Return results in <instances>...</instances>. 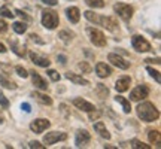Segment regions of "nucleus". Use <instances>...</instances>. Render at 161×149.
Here are the masks:
<instances>
[{"label":"nucleus","mask_w":161,"mask_h":149,"mask_svg":"<svg viewBox=\"0 0 161 149\" xmlns=\"http://www.w3.org/2000/svg\"><path fill=\"white\" fill-rule=\"evenodd\" d=\"M0 31H2V33H6V31H8V24H6L2 18H0Z\"/></svg>","instance_id":"40"},{"label":"nucleus","mask_w":161,"mask_h":149,"mask_svg":"<svg viewBox=\"0 0 161 149\" xmlns=\"http://www.w3.org/2000/svg\"><path fill=\"white\" fill-rule=\"evenodd\" d=\"M79 69L82 70V72H85V73H90V72H91V67H90V64L86 63V61L79 63Z\"/></svg>","instance_id":"36"},{"label":"nucleus","mask_w":161,"mask_h":149,"mask_svg":"<svg viewBox=\"0 0 161 149\" xmlns=\"http://www.w3.org/2000/svg\"><path fill=\"white\" fill-rule=\"evenodd\" d=\"M97 94L100 96V98H104L109 94V90H108L103 84H97Z\"/></svg>","instance_id":"27"},{"label":"nucleus","mask_w":161,"mask_h":149,"mask_svg":"<svg viewBox=\"0 0 161 149\" xmlns=\"http://www.w3.org/2000/svg\"><path fill=\"white\" fill-rule=\"evenodd\" d=\"M12 27H14V31L18 33V35H23V33H25V30H27L25 23H15Z\"/></svg>","instance_id":"26"},{"label":"nucleus","mask_w":161,"mask_h":149,"mask_svg":"<svg viewBox=\"0 0 161 149\" xmlns=\"http://www.w3.org/2000/svg\"><path fill=\"white\" fill-rule=\"evenodd\" d=\"M30 58H31V61H33L36 66H39V67H48V66L51 64V61H49L48 58L42 57V55H39V54L35 51L30 52Z\"/></svg>","instance_id":"12"},{"label":"nucleus","mask_w":161,"mask_h":149,"mask_svg":"<svg viewBox=\"0 0 161 149\" xmlns=\"http://www.w3.org/2000/svg\"><path fill=\"white\" fill-rule=\"evenodd\" d=\"M0 52H6V48H5V45L0 42Z\"/></svg>","instance_id":"46"},{"label":"nucleus","mask_w":161,"mask_h":149,"mask_svg":"<svg viewBox=\"0 0 161 149\" xmlns=\"http://www.w3.org/2000/svg\"><path fill=\"white\" fill-rule=\"evenodd\" d=\"M66 15H67V19H69L70 23L76 24L78 21H79V18H80V12H79L78 8L72 6V8H67V9H66Z\"/></svg>","instance_id":"15"},{"label":"nucleus","mask_w":161,"mask_h":149,"mask_svg":"<svg viewBox=\"0 0 161 149\" xmlns=\"http://www.w3.org/2000/svg\"><path fill=\"white\" fill-rule=\"evenodd\" d=\"M115 100L118 103L122 106V110L125 112V113H130V110H131V104H130V100H127V98L121 97V96H116Z\"/></svg>","instance_id":"22"},{"label":"nucleus","mask_w":161,"mask_h":149,"mask_svg":"<svg viewBox=\"0 0 161 149\" xmlns=\"http://www.w3.org/2000/svg\"><path fill=\"white\" fill-rule=\"evenodd\" d=\"M98 24L103 25L104 29H108L109 31H115L118 29V23H116L115 18H110V17H100L98 18Z\"/></svg>","instance_id":"11"},{"label":"nucleus","mask_w":161,"mask_h":149,"mask_svg":"<svg viewBox=\"0 0 161 149\" xmlns=\"http://www.w3.org/2000/svg\"><path fill=\"white\" fill-rule=\"evenodd\" d=\"M84 15H85V18L88 19V21H91V23H94V24H98V15L97 14H94L92 11H86V12H84Z\"/></svg>","instance_id":"25"},{"label":"nucleus","mask_w":161,"mask_h":149,"mask_svg":"<svg viewBox=\"0 0 161 149\" xmlns=\"http://www.w3.org/2000/svg\"><path fill=\"white\" fill-rule=\"evenodd\" d=\"M66 78L70 79L73 84H76V85H88V84H90L85 78H82V76H79V74H76V73H72V72H67V73H66Z\"/></svg>","instance_id":"18"},{"label":"nucleus","mask_w":161,"mask_h":149,"mask_svg":"<svg viewBox=\"0 0 161 149\" xmlns=\"http://www.w3.org/2000/svg\"><path fill=\"white\" fill-rule=\"evenodd\" d=\"M146 70H148V73H149L151 76H152V78H154L158 84H160V80H161L160 79V72H158V70H155V69H152V67H146Z\"/></svg>","instance_id":"32"},{"label":"nucleus","mask_w":161,"mask_h":149,"mask_svg":"<svg viewBox=\"0 0 161 149\" xmlns=\"http://www.w3.org/2000/svg\"><path fill=\"white\" fill-rule=\"evenodd\" d=\"M0 104H2L3 109H8V108H9V102H8V98H6L2 92H0Z\"/></svg>","instance_id":"38"},{"label":"nucleus","mask_w":161,"mask_h":149,"mask_svg":"<svg viewBox=\"0 0 161 149\" xmlns=\"http://www.w3.org/2000/svg\"><path fill=\"white\" fill-rule=\"evenodd\" d=\"M31 149H45V145H40L39 142H36V140H33V142H30V145H29Z\"/></svg>","instance_id":"39"},{"label":"nucleus","mask_w":161,"mask_h":149,"mask_svg":"<svg viewBox=\"0 0 161 149\" xmlns=\"http://www.w3.org/2000/svg\"><path fill=\"white\" fill-rule=\"evenodd\" d=\"M2 122H3V119H2V118H0V124H2Z\"/></svg>","instance_id":"47"},{"label":"nucleus","mask_w":161,"mask_h":149,"mask_svg":"<svg viewBox=\"0 0 161 149\" xmlns=\"http://www.w3.org/2000/svg\"><path fill=\"white\" fill-rule=\"evenodd\" d=\"M15 14H17V15H18L19 18H23V19H25V21H31V17H29V15H27L25 12H23L21 9H17V11H15Z\"/></svg>","instance_id":"35"},{"label":"nucleus","mask_w":161,"mask_h":149,"mask_svg":"<svg viewBox=\"0 0 161 149\" xmlns=\"http://www.w3.org/2000/svg\"><path fill=\"white\" fill-rule=\"evenodd\" d=\"M72 36H73V35H72V33H69L67 30H63V31H60V33H58V37L63 40V42H66V43L72 40Z\"/></svg>","instance_id":"28"},{"label":"nucleus","mask_w":161,"mask_h":149,"mask_svg":"<svg viewBox=\"0 0 161 149\" xmlns=\"http://www.w3.org/2000/svg\"><path fill=\"white\" fill-rule=\"evenodd\" d=\"M0 84L5 86V88H8V90H17V84L14 80L8 79L5 74H0Z\"/></svg>","instance_id":"23"},{"label":"nucleus","mask_w":161,"mask_h":149,"mask_svg":"<svg viewBox=\"0 0 161 149\" xmlns=\"http://www.w3.org/2000/svg\"><path fill=\"white\" fill-rule=\"evenodd\" d=\"M15 70H17V73L21 76V78H27L29 76V73H27V70L24 69V67H21V66H17L15 67Z\"/></svg>","instance_id":"37"},{"label":"nucleus","mask_w":161,"mask_h":149,"mask_svg":"<svg viewBox=\"0 0 161 149\" xmlns=\"http://www.w3.org/2000/svg\"><path fill=\"white\" fill-rule=\"evenodd\" d=\"M131 148L134 149H151L149 145H145L143 142H139V140H131Z\"/></svg>","instance_id":"31"},{"label":"nucleus","mask_w":161,"mask_h":149,"mask_svg":"<svg viewBox=\"0 0 161 149\" xmlns=\"http://www.w3.org/2000/svg\"><path fill=\"white\" fill-rule=\"evenodd\" d=\"M100 112L98 110H96V109H92V110H90L88 112V118H90V121H97L98 118H100Z\"/></svg>","instance_id":"33"},{"label":"nucleus","mask_w":161,"mask_h":149,"mask_svg":"<svg viewBox=\"0 0 161 149\" xmlns=\"http://www.w3.org/2000/svg\"><path fill=\"white\" fill-rule=\"evenodd\" d=\"M145 61H146V63H155V64H160L161 63L160 58H155V60H154V58H146Z\"/></svg>","instance_id":"44"},{"label":"nucleus","mask_w":161,"mask_h":149,"mask_svg":"<svg viewBox=\"0 0 161 149\" xmlns=\"http://www.w3.org/2000/svg\"><path fill=\"white\" fill-rule=\"evenodd\" d=\"M149 96V88L146 85H139L130 92V100L131 102H140Z\"/></svg>","instance_id":"5"},{"label":"nucleus","mask_w":161,"mask_h":149,"mask_svg":"<svg viewBox=\"0 0 161 149\" xmlns=\"http://www.w3.org/2000/svg\"><path fill=\"white\" fill-rule=\"evenodd\" d=\"M108 60H109L110 63L114 64L115 67H118V69H122V70H125V69H128V66H130V63L128 61H125L122 57H119L118 54H109L108 55Z\"/></svg>","instance_id":"8"},{"label":"nucleus","mask_w":161,"mask_h":149,"mask_svg":"<svg viewBox=\"0 0 161 149\" xmlns=\"http://www.w3.org/2000/svg\"><path fill=\"white\" fill-rule=\"evenodd\" d=\"M67 139V134L66 133H58V131H54V133H46V136L43 137V143L46 146L49 145H54L55 142H60V140H66Z\"/></svg>","instance_id":"7"},{"label":"nucleus","mask_w":161,"mask_h":149,"mask_svg":"<svg viewBox=\"0 0 161 149\" xmlns=\"http://www.w3.org/2000/svg\"><path fill=\"white\" fill-rule=\"evenodd\" d=\"M73 104H75L78 109L85 110V112H90V110L96 109L94 104H91L90 102H86V100H84V98H73Z\"/></svg>","instance_id":"16"},{"label":"nucleus","mask_w":161,"mask_h":149,"mask_svg":"<svg viewBox=\"0 0 161 149\" xmlns=\"http://www.w3.org/2000/svg\"><path fill=\"white\" fill-rule=\"evenodd\" d=\"M48 76H49L54 82H58V80H60V74H58L55 70H48Z\"/></svg>","instance_id":"34"},{"label":"nucleus","mask_w":161,"mask_h":149,"mask_svg":"<svg viewBox=\"0 0 161 149\" xmlns=\"http://www.w3.org/2000/svg\"><path fill=\"white\" fill-rule=\"evenodd\" d=\"M86 33L90 36V40H91L96 46H98V48L106 46V37H104V35L100 30L94 29V27H88V29H86Z\"/></svg>","instance_id":"3"},{"label":"nucleus","mask_w":161,"mask_h":149,"mask_svg":"<svg viewBox=\"0 0 161 149\" xmlns=\"http://www.w3.org/2000/svg\"><path fill=\"white\" fill-rule=\"evenodd\" d=\"M58 60H60V63H66V57L64 55H58Z\"/></svg>","instance_id":"45"},{"label":"nucleus","mask_w":161,"mask_h":149,"mask_svg":"<svg viewBox=\"0 0 161 149\" xmlns=\"http://www.w3.org/2000/svg\"><path fill=\"white\" fill-rule=\"evenodd\" d=\"M31 97H35L36 100L42 104H48V106H51L52 104V98L49 97V96H46V94H42V92H33Z\"/></svg>","instance_id":"20"},{"label":"nucleus","mask_w":161,"mask_h":149,"mask_svg":"<svg viewBox=\"0 0 161 149\" xmlns=\"http://www.w3.org/2000/svg\"><path fill=\"white\" fill-rule=\"evenodd\" d=\"M0 15L5 18H11V19L14 18V14L11 12V9H9L8 6H2V8H0Z\"/></svg>","instance_id":"30"},{"label":"nucleus","mask_w":161,"mask_h":149,"mask_svg":"<svg viewBox=\"0 0 161 149\" xmlns=\"http://www.w3.org/2000/svg\"><path fill=\"white\" fill-rule=\"evenodd\" d=\"M115 12L119 15L124 21H128L130 18L133 17V8L130 5H124V3H118V5H115Z\"/></svg>","instance_id":"6"},{"label":"nucleus","mask_w":161,"mask_h":149,"mask_svg":"<svg viewBox=\"0 0 161 149\" xmlns=\"http://www.w3.org/2000/svg\"><path fill=\"white\" fill-rule=\"evenodd\" d=\"M30 39L33 40V42H37V43H40V45L43 43V40L39 39V36H37V35H30Z\"/></svg>","instance_id":"41"},{"label":"nucleus","mask_w":161,"mask_h":149,"mask_svg":"<svg viewBox=\"0 0 161 149\" xmlns=\"http://www.w3.org/2000/svg\"><path fill=\"white\" fill-rule=\"evenodd\" d=\"M131 43H133V48L139 52H148L151 51V43L148 40L142 37V36H133L131 37Z\"/></svg>","instance_id":"4"},{"label":"nucleus","mask_w":161,"mask_h":149,"mask_svg":"<svg viewBox=\"0 0 161 149\" xmlns=\"http://www.w3.org/2000/svg\"><path fill=\"white\" fill-rule=\"evenodd\" d=\"M85 3L90 6V8H103L104 6L103 0H85Z\"/></svg>","instance_id":"29"},{"label":"nucleus","mask_w":161,"mask_h":149,"mask_svg":"<svg viewBox=\"0 0 161 149\" xmlns=\"http://www.w3.org/2000/svg\"><path fill=\"white\" fill-rule=\"evenodd\" d=\"M31 73V80H33V85L36 86V88H39V90H46L48 88V84H46L45 80L42 79V76H40L37 72H30Z\"/></svg>","instance_id":"14"},{"label":"nucleus","mask_w":161,"mask_h":149,"mask_svg":"<svg viewBox=\"0 0 161 149\" xmlns=\"http://www.w3.org/2000/svg\"><path fill=\"white\" fill-rule=\"evenodd\" d=\"M49 125H51V122L48 119H36L30 124V128H31V131L40 134V133L45 131L46 128H49Z\"/></svg>","instance_id":"10"},{"label":"nucleus","mask_w":161,"mask_h":149,"mask_svg":"<svg viewBox=\"0 0 161 149\" xmlns=\"http://www.w3.org/2000/svg\"><path fill=\"white\" fill-rule=\"evenodd\" d=\"M90 140H91V136H90V133L86 131V130H79V131L76 133V139H75V143L78 148H84L86 145L90 143Z\"/></svg>","instance_id":"9"},{"label":"nucleus","mask_w":161,"mask_h":149,"mask_svg":"<svg viewBox=\"0 0 161 149\" xmlns=\"http://www.w3.org/2000/svg\"><path fill=\"white\" fill-rule=\"evenodd\" d=\"M137 116L145 122H154L160 118V112L157 109L155 106L149 102H145V103L139 104L137 108Z\"/></svg>","instance_id":"1"},{"label":"nucleus","mask_w":161,"mask_h":149,"mask_svg":"<svg viewBox=\"0 0 161 149\" xmlns=\"http://www.w3.org/2000/svg\"><path fill=\"white\" fill-rule=\"evenodd\" d=\"M96 73H97L98 78H108V76H110L112 70H110V67L108 64L98 63L97 66H96Z\"/></svg>","instance_id":"17"},{"label":"nucleus","mask_w":161,"mask_h":149,"mask_svg":"<svg viewBox=\"0 0 161 149\" xmlns=\"http://www.w3.org/2000/svg\"><path fill=\"white\" fill-rule=\"evenodd\" d=\"M148 137H149V142L152 145H155L157 148H160L161 146V136H160V131H157V130H151L149 134H148Z\"/></svg>","instance_id":"21"},{"label":"nucleus","mask_w":161,"mask_h":149,"mask_svg":"<svg viewBox=\"0 0 161 149\" xmlns=\"http://www.w3.org/2000/svg\"><path fill=\"white\" fill-rule=\"evenodd\" d=\"M130 84H131V79H130L128 76L119 78V79L116 80V84H115L116 91H118V92H124V91H127V90L130 88Z\"/></svg>","instance_id":"13"},{"label":"nucleus","mask_w":161,"mask_h":149,"mask_svg":"<svg viewBox=\"0 0 161 149\" xmlns=\"http://www.w3.org/2000/svg\"><path fill=\"white\" fill-rule=\"evenodd\" d=\"M11 49L15 52L17 55H19V57H24V55H25V51H24V48H21V46L18 45L17 42H11Z\"/></svg>","instance_id":"24"},{"label":"nucleus","mask_w":161,"mask_h":149,"mask_svg":"<svg viewBox=\"0 0 161 149\" xmlns=\"http://www.w3.org/2000/svg\"><path fill=\"white\" fill-rule=\"evenodd\" d=\"M46 6H55L58 3V0H42Z\"/></svg>","instance_id":"42"},{"label":"nucleus","mask_w":161,"mask_h":149,"mask_svg":"<svg viewBox=\"0 0 161 149\" xmlns=\"http://www.w3.org/2000/svg\"><path fill=\"white\" fill-rule=\"evenodd\" d=\"M60 23V18H58L57 12L51 11V9H45L42 12V25L48 30H54Z\"/></svg>","instance_id":"2"},{"label":"nucleus","mask_w":161,"mask_h":149,"mask_svg":"<svg viewBox=\"0 0 161 149\" xmlns=\"http://www.w3.org/2000/svg\"><path fill=\"white\" fill-rule=\"evenodd\" d=\"M94 130H96V131H97L103 139H106V140H109L110 139V133L106 130V127H104V124L102 122V121H98V122L94 124Z\"/></svg>","instance_id":"19"},{"label":"nucleus","mask_w":161,"mask_h":149,"mask_svg":"<svg viewBox=\"0 0 161 149\" xmlns=\"http://www.w3.org/2000/svg\"><path fill=\"white\" fill-rule=\"evenodd\" d=\"M21 109H23L24 112H27V113H29L30 110H31V108H30L29 103H23V104H21Z\"/></svg>","instance_id":"43"}]
</instances>
